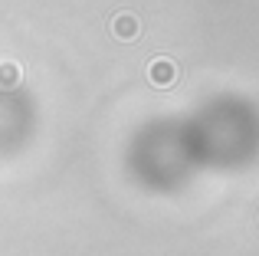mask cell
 Segmentation results:
<instances>
[{"label":"cell","instance_id":"obj_4","mask_svg":"<svg viewBox=\"0 0 259 256\" xmlns=\"http://www.w3.org/2000/svg\"><path fill=\"white\" fill-rule=\"evenodd\" d=\"M256 220H259V217H256Z\"/></svg>","mask_w":259,"mask_h":256},{"label":"cell","instance_id":"obj_1","mask_svg":"<svg viewBox=\"0 0 259 256\" xmlns=\"http://www.w3.org/2000/svg\"><path fill=\"white\" fill-rule=\"evenodd\" d=\"M177 79H181V69H177L174 59L158 56V59L148 63V82H151V86H158V89H171Z\"/></svg>","mask_w":259,"mask_h":256},{"label":"cell","instance_id":"obj_3","mask_svg":"<svg viewBox=\"0 0 259 256\" xmlns=\"http://www.w3.org/2000/svg\"><path fill=\"white\" fill-rule=\"evenodd\" d=\"M20 79H23V69H20V63H10V59H4V63H0V89H17Z\"/></svg>","mask_w":259,"mask_h":256},{"label":"cell","instance_id":"obj_2","mask_svg":"<svg viewBox=\"0 0 259 256\" xmlns=\"http://www.w3.org/2000/svg\"><path fill=\"white\" fill-rule=\"evenodd\" d=\"M112 33L115 39H125V43H132V39L141 36V23L135 13H118V17L112 20Z\"/></svg>","mask_w":259,"mask_h":256}]
</instances>
